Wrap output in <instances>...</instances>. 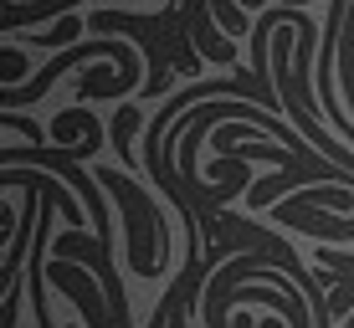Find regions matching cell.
Instances as JSON below:
<instances>
[{"label": "cell", "instance_id": "cell-2", "mask_svg": "<svg viewBox=\"0 0 354 328\" xmlns=\"http://www.w3.org/2000/svg\"><path fill=\"white\" fill-rule=\"evenodd\" d=\"M139 124H144V108H118V118H113V149H118V160L124 164H133V133H139Z\"/></svg>", "mask_w": 354, "mask_h": 328}, {"label": "cell", "instance_id": "cell-3", "mask_svg": "<svg viewBox=\"0 0 354 328\" xmlns=\"http://www.w3.org/2000/svg\"><path fill=\"white\" fill-rule=\"evenodd\" d=\"M21 67H26V57L0 46V82H6V88H10V77H21Z\"/></svg>", "mask_w": 354, "mask_h": 328}, {"label": "cell", "instance_id": "cell-1", "mask_svg": "<svg viewBox=\"0 0 354 328\" xmlns=\"http://www.w3.org/2000/svg\"><path fill=\"white\" fill-rule=\"evenodd\" d=\"M82 26H88L82 16H62V21H52V26L31 31V46H46V52H67V46H77Z\"/></svg>", "mask_w": 354, "mask_h": 328}, {"label": "cell", "instance_id": "cell-5", "mask_svg": "<svg viewBox=\"0 0 354 328\" xmlns=\"http://www.w3.org/2000/svg\"><path fill=\"white\" fill-rule=\"evenodd\" d=\"M344 328H354V313H349V323H344Z\"/></svg>", "mask_w": 354, "mask_h": 328}, {"label": "cell", "instance_id": "cell-4", "mask_svg": "<svg viewBox=\"0 0 354 328\" xmlns=\"http://www.w3.org/2000/svg\"><path fill=\"white\" fill-rule=\"evenodd\" d=\"M10 6H46V0H10Z\"/></svg>", "mask_w": 354, "mask_h": 328}]
</instances>
